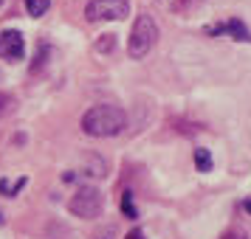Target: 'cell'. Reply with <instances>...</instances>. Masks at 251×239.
<instances>
[{"instance_id":"cell-1","label":"cell","mask_w":251,"mask_h":239,"mask_svg":"<svg viewBox=\"0 0 251 239\" xmlns=\"http://www.w3.org/2000/svg\"><path fill=\"white\" fill-rule=\"evenodd\" d=\"M127 127V113L116 104H96L82 115V132L91 138L119 135Z\"/></svg>"},{"instance_id":"cell-2","label":"cell","mask_w":251,"mask_h":239,"mask_svg":"<svg viewBox=\"0 0 251 239\" xmlns=\"http://www.w3.org/2000/svg\"><path fill=\"white\" fill-rule=\"evenodd\" d=\"M155 40H158V28L152 23V17L150 14H138V20L133 23L130 43H127V54L133 59L147 57L150 51H152V45H155Z\"/></svg>"},{"instance_id":"cell-3","label":"cell","mask_w":251,"mask_h":239,"mask_svg":"<svg viewBox=\"0 0 251 239\" xmlns=\"http://www.w3.org/2000/svg\"><path fill=\"white\" fill-rule=\"evenodd\" d=\"M71 214L74 217H82V219H93V217H99L102 214V208H104V197L99 189H93V186H82L79 192L71 197Z\"/></svg>"},{"instance_id":"cell-4","label":"cell","mask_w":251,"mask_h":239,"mask_svg":"<svg viewBox=\"0 0 251 239\" xmlns=\"http://www.w3.org/2000/svg\"><path fill=\"white\" fill-rule=\"evenodd\" d=\"M130 14L127 0H91L85 6V17L91 23H107V20H122Z\"/></svg>"},{"instance_id":"cell-5","label":"cell","mask_w":251,"mask_h":239,"mask_svg":"<svg viewBox=\"0 0 251 239\" xmlns=\"http://www.w3.org/2000/svg\"><path fill=\"white\" fill-rule=\"evenodd\" d=\"M25 43L20 31H0V57L3 59H23Z\"/></svg>"},{"instance_id":"cell-6","label":"cell","mask_w":251,"mask_h":239,"mask_svg":"<svg viewBox=\"0 0 251 239\" xmlns=\"http://www.w3.org/2000/svg\"><path fill=\"white\" fill-rule=\"evenodd\" d=\"M209 34H228L231 40H237V43H251V31L243 25V20H228V23L223 25H212L209 28Z\"/></svg>"},{"instance_id":"cell-7","label":"cell","mask_w":251,"mask_h":239,"mask_svg":"<svg viewBox=\"0 0 251 239\" xmlns=\"http://www.w3.org/2000/svg\"><path fill=\"white\" fill-rule=\"evenodd\" d=\"M195 166H198V172H212V166H215V160H212V152L209 149H195Z\"/></svg>"},{"instance_id":"cell-8","label":"cell","mask_w":251,"mask_h":239,"mask_svg":"<svg viewBox=\"0 0 251 239\" xmlns=\"http://www.w3.org/2000/svg\"><path fill=\"white\" fill-rule=\"evenodd\" d=\"M48 3H51V0H25V9H28L31 17H43L46 9H48Z\"/></svg>"},{"instance_id":"cell-9","label":"cell","mask_w":251,"mask_h":239,"mask_svg":"<svg viewBox=\"0 0 251 239\" xmlns=\"http://www.w3.org/2000/svg\"><path fill=\"white\" fill-rule=\"evenodd\" d=\"M23 186H25V177H17L14 183L0 180V192H3V194H9V197H14V194H17L20 189H23Z\"/></svg>"},{"instance_id":"cell-10","label":"cell","mask_w":251,"mask_h":239,"mask_svg":"<svg viewBox=\"0 0 251 239\" xmlns=\"http://www.w3.org/2000/svg\"><path fill=\"white\" fill-rule=\"evenodd\" d=\"M122 211H125V217H130V219H133V217H138L136 208H133V192L122 194Z\"/></svg>"},{"instance_id":"cell-11","label":"cell","mask_w":251,"mask_h":239,"mask_svg":"<svg viewBox=\"0 0 251 239\" xmlns=\"http://www.w3.org/2000/svg\"><path fill=\"white\" fill-rule=\"evenodd\" d=\"M220 239H249V234H246L243 228H228V231H226Z\"/></svg>"},{"instance_id":"cell-12","label":"cell","mask_w":251,"mask_h":239,"mask_svg":"<svg viewBox=\"0 0 251 239\" xmlns=\"http://www.w3.org/2000/svg\"><path fill=\"white\" fill-rule=\"evenodd\" d=\"M125 239H144V234H141V231H138V228H136V231H130V234H127Z\"/></svg>"},{"instance_id":"cell-13","label":"cell","mask_w":251,"mask_h":239,"mask_svg":"<svg viewBox=\"0 0 251 239\" xmlns=\"http://www.w3.org/2000/svg\"><path fill=\"white\" fill-rule=\"evenodd\" d=\"M243 208H246V211L251 214V200H246V203H243Z\"/></svg>"},{"instance_id":"cell-14","label":"cell","mask_w":251,"mask_h":239,"mask_svg":"<svg viewBox=\"0 0 251 239\" xmlns=\"http://www.w3.org/2000/svg\"><path fill=\"white\" fill-rule=\"evenodd\" d=\"M6 102H9V99H6V96H0V110H3V107H6Z\"/></svg>"},{"instance_id":"cell-15","label":"cell","mask_w":251,"mask_h":239,"mask_svg":"<svg viewBox=\"0 0 251 239\" xmlns=\"http://www.w3.org/2000/svg\"><path fill=\"white\" fill-rule=\"evenodd\" d=\"M0 222H3V217H0Z\"/></svg>"}]
</instances>
